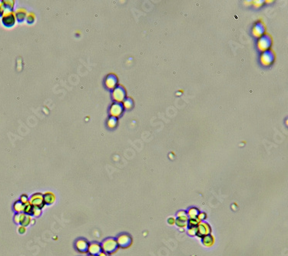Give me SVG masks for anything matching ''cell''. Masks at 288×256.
<instances>
[{
	"label": "cell",
	"mask_w": 288,
	"mask_h": 256,
	"mask_svg": "<svg viewBox=\"0 0 288 256\" xmlns=\"http://www.w3.org/2000/svg\"><path fill=\"white\" fill-rule=\"evenodd\" d=\"M25 209V205L21 202L19 200H17L13 204V210L16 213H22Z\"/></svg>",
	"instance_id": "ba28073f"
},
{
	"label": "cell",
	"mask_w": 288,
	"mask_h": 256,
	"mask_svg": "<svg viewBox=\"0 0 288 256\" xmlns=\"http://www.w3.org/2000/svg\"><path fill=\"white\" fill-rule=\"evenodd\" d=\"M43 198L46 206H50L54 204L56 201V196L52 191H46L43 193Z\"/></svg>",
	"instance_id": "52a82bcc"
},
{
	"label": "cell",
	"mask_w": 288,
	"mask_h": 256,
	"mask_svg": "<svg viewBox=\"0 0 288 256\" xmlns=\"http://www.w3.org/2000/svg\"><path fill=\"white\" fill-rule=\"evenodd\" d=\"M102 251V248L101 244L98 243V242H91V243H89L88 248V254L98 256Z\"/></svg>",
	"instance_id": "8992f818"
},
{
	"label": "cell",
	"mask_w": 288,
	"mask_h": 256,
	"mask_svg": "<svg viewBox=\"0 0 288 256\" xmlns=\"http://www.w3.org/2000/svg\"><path fill=\"white\" fill-rule=\"evenodd\" d=\"M19 201L25 205V204H26V203L29 202V198H28V196L26 194H22V195L20 196Z\"/></svg>",
	"instance_id": "ffe728a7"
},
{
	"label": "cell",
	"mask_w": 288,
	"mask_h": 256,
	"mask_svg": "<svg viewBox=\"0 0 288 256\" xmlns=\"http://www.w3.org/2000/svg\"><path fill=\"white\" fill-rule=\"evenodd\" d=\"M211 227L209 224L206 222H202L201 221L197 227V236L201 238H203L205 236L211 235Z\"/></svg>",
	"instance_id": "277c9868"
},
{
	"label": "cell",
	"mask_w": 288,
	"mask_h": 256,
	"mask_svg": "<svg viewBox=\"0 0 288 256\" xmlns=\"http://www.w3.org/2000/svg\"><path fill=\"white\" fill-rule=\"evenodd\" d=\"M168 223L170 224H173L174 223H175V220L174 219V218H169L168 219Z\"/></svg>",
	"instance_id": "d4e9b609"
},
{
	"label": "cell",
	"mask_w": 288,
	"mask_h": 256,
	"mask_svg": "<svg viewBox=\"0 0 288 256\" xmlns=\"http://www.w3.org/2000/svg\"><path fill=\"white\" fill-rule=\"evenodd\" d=\"M175 224H176L178 227L181 228H186L187 226V221H181V220H179L177 218V219L175 220Z\"/></svg>",
	"instance_id": "ac0fdd59"
},
{
	"label": "cell",
	"mask_w": 288,
	"mask_h": 256,
	"mask_svg": "<svg viewBox=\"0 0 288 256\" xmlns=\"http://www.w3.org/2000/svg\"><path fill=\"white\" fill-rule=\"evenodd\" d=\"M187 233L190 236H197V228H188Z\"/></svg>",
	"instance_id": "7402d4cb"
},
{
	"label": "cell",
	"mask_w": 288,
	"mask_h": 256,
	"mask_svg": "<svg viewBox=\"0 0 288 256\" xmlns=\"http://www.w3.org/2000/svg\"><path fill=\"white\" fill-rule=\"evenodd\" d=\"M15 22V18L13 17V14L5 15L3 17V23L7 26H10Z\"/></svg>",
	"instance_id": "8fae6325"
},
{
	"label": "cell",
	"mask_w": 288,
	"mask_h": 256,
	"mask_svg": "<svg viewBox=\"0 0 288 256\" xmlns=\"http://www.w3.org/2000/svg\"><path fill=\"white\" fill-rule=\"evenodd\" d=\"M32 219H33V218H32V216H31V215H26V216H25V219H24V221H22V223L20 224V225H22V226H25V227H27V226H28V225H29V224H31V221H32Z\"/></svg>",
	"instance_id": "2e32d148"
},
{
	"label": "cell",
	"mask_w": 288,
	"mask_h": 256,
	"mask_svg": "<svg viewBox=\"0 0 288 256\" xmlns=\"http://www.w3.org/2000/svg\"><path fill=\"white\" fill-rule=\"evenodd\" d=\"M29 203L33 207H38L42 209L46 206L42 193L36 192L31 195L29 198Z\"/></svg>",
	"instance_id": "7a4b0ae2"
},
{
	"label": "cell",
	"mask_w": 288,
	"mask_h": 256,
	"mask_svg": "<svg viewBox=\"0 0 288 256\" xmlns=\"http://www.w3.org/2000/svg\"><path fill=\"white\" fill-rule=\"evenodd\" d=\"M199 213H200V212H199L198 209L197 208H194V207L190 208V209H189L188 211L187 212V216H188V218H190V219L197 218L198 216Z\"/></svg>",
	"instance_id": "30bf717a"
},
{
	"label": "cell",
	"mask_w": 288,
	"mask_h": 256,
	"mask_svg": "<svg viewBox=\"0 0 288 256\" xmlns=\"http://www.w3.org/2000/svg\"><path fill=\"white\" fill-rule=\"evenodd\" d=\"M87 256H95V255H91V254H88Z\"/></svg>",
	"instance_id": "4316f807"
},
{
	"label": "cell",
	"mask_w": 288,
	"mask_h": 256,
	"mask_svg": "<svg viewBox=\"0 0 288 256\" xmlns=\"http://www.w3.org/2000/svg\"><path fill=\"white\" fill-rule=\"evenodd\" d=\"M202 242L206 247H211L214 245V238L211 235H208L202 238Z\"/></svg>",
	"instance_id": "9c48e42d"
},
{
	"label": "cell",
	"mask_w": 288,
	"mask_h": 256,
	"mask_svg": "<svg viewBox=\"0 0 288 256\" xmlns=\"http://www.w3.org/2000/svg\"><path fill=\"white\" fill-rule=\"evenodd\" d=\"M25 216H26V214H25L24 212H22V213H16L14 215V218H13L15 223L17 224H21L22 221H24V219H25Z\"/></svg>",
	"instance_id": "7c38bea8"
},
{
	"label": "cell",
	"mask_w": 288,
	"mask_h": 256,
	"mask_svg": "<svg viewBox=\"0 0 288 256\" xmlns=\"http://www.w3.org/2000/svg\"><path fill=\"white\" fill-rule=\"evenodd\" d=\"M101 246L102 248V251L109 254L115 253L119 248L117 243L116 239H114V238H108L105 239L101 244Z\"/></svg>",
	"instance_id": "6da1fadb"
},
{
	"label": "cell",
	"mask_w": 288,
	"mask_h": 256,
	"mask_svg": "<svg viewBox=\"0 0 288 256\" xmlns=\"http://www.w3.org/2000/svg\"><path fill=\"white\" fill-rule=\"evenodd\" d=\"M262 60H264L265 63H269V62H271V61L272 60V56H271V53L264 54L263 57H262Z\"/></svg>",
	"instance_id": "d6986e66"
},
{
	"label": "cell",
	"mask_w": 288,
	"mask_h": 256,
	"mask_svg": "<svg viewBox=\"0 0 288 256\" xmlns=\"http://www.w3.org/2000/svg\"><path fill=\"white\" fill-rule=\"evenodd\" d=\"M201 221L198 218H194V219H190L189 218L187 221V227L188 228H197Z\"/></svg>",
	"instance_id": "5bb4252c"
},
{
	"label": "cell",
	"mask_w": 288,
	"mask_h": 256,
	"mask_svg": "<svg viewBox=\"0 0 288 256\" xmlns=\"http://www.w3.org/2000/svg\"><path fill=\"white\" fill-rule=\"evenodd\" d=\"M32 208L33 206H31L29 202L26 203L25 204V209H24V213L26 214V215H31V212H32Z\"/></svg>",
	"instance_id": "e0dca14e"
},
{
	"label": "cell",
	"mask_w": 288,
	"mask_h": 256,
	"mask_svg": "<svg viewBox=\"0 0 288 256\" xmlns=\"http://www.w3.org/2000/svg\"><path fill=\"white\" fill-rule=\"evenodd\" d=\"M98 256H110V254H107V253L104 252V251H102V252L100 253Z\"/></svg>",
	"instance_id": "484cf974"
},
{
	"label": "cell",
	"mask_w": 288,
	"mask_h": 256,
	"mask_svg": "<svg viewBox=\"0 0 288 256\" xmlns=\"http://www.w3.org/2000/svg\"><path fill=\"white\" fill-rule=\"evenodd\" d=\"M42 209H40L38 207H33L32 208V212H31V216L35 217V218H38L40 215H42Z\"/></svg>",
	"instance_id": "9a60e30c"
},
{
	"label": "cell",
	"mask_w": 288,
	"mask_h": 256,
	"mask_svg": "<svg viewBox=\"0 0 288 256\" xmlns=\"http://www.w3.org/2000/svg\"><path fill=\"white\" fill-rule=\"evenodd\" d=\"M268 45H269V39H267L264 38V37L260 39V47L267 48V47H268Z\"/></svg>",
	"instance_id": "44dd1931"
},
{
	"label": "cell",
	"mask_w": 288,
	"mask_h": 256,
	"mask_svg": "<svg viewBox=\"0 0 288 256\" xmlns=\"http://www.w3.org/2000/svg\"><path fill=\"white\" fill-rule=\"evenodd\" d=\"M89 242L85 239H79L75 243V247L79 252L82 254H88V248Z\"/></svg>",
	"instance_id": "5b68a950"
},
{
	"label": "cell",
	"mask_w": 288,
	"mask_h": 256,
	"mask_svg": "<svg viewBox=\"0 0 288 256\" xmlns=\"http://www.w3.org/2000/svg\"><path fill=\"white\" fill-rule=\"evenodd\" d=\"M177 217H178V219L181 220V221H187L189 219L188 216H187V212H184V211H180V212H178V214H177Z\"/></svg>",
	"instance_id": "4fadbf2b"
},
{
	"label": "cell",
	"mask_w": 288,
	"mask_h": 256,
	"mask_svg": "<svg viewBox=\"0 0 288 256\" xmlns=\"http://www.w3.org/2000/svg\"><path fill=\"white\" fill-rule=\"evenodd\" d=\"M206 218H207L206 213H205V212H200L197 218L199 220V221H203V220L206 219Z\"/></svg>",
	"instance_id": "cb8c5ba5"
},
{
	"label": "cell",
	"mask_w": 288,
	"mask_h": 256,
	"mask_svg": "<svg viewBox=\"0 0 288 256\" xmlns=\"http://www.w3.org/2000/svg\"><path fill=\"white\" fill-rule=\"evenodd\" d=\"M18 232H19V234L21 235L25 234V233L26 232V227L22 225H19V227H18Z\"/></svg>",
	"instance_id": "603a6c76"
},
{
	"label": "cell",
	"mask_w": 288,
	"mask_h": 256,
	"mask_svg": "<svg viewBox=\"0 0 288 256\" xmlns=\"http://www.w3.org/2000/svg\"><path fill=\"white\" fill-rule=\"evenodd\" d=\"M116 241L118 247H121L122 248H128L132 244V239H131V237L129 235L126 234V233L119 235L117 237Z\"/></svg>",
	"instance_id": "3957f363"
}]
</instances>
